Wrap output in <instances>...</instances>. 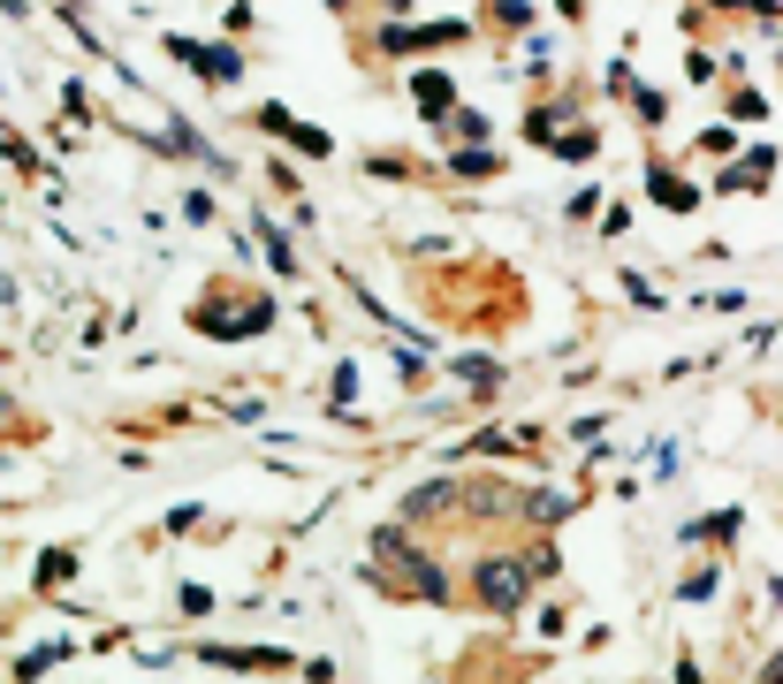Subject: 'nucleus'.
Returning <instances> with one entry per match:
<instances>
[{
  "label": "nucleus",
  "mask_w": 783,
  "mask_h": 684,
  "mask_svg": "<svg viewBox=\"0 0 783 684\" xmlns=\"http://www.w3.org/2000/svg\"><path fill=\"white\" fill-rule=\"evenodd\" d=\"M525 563H494V578H479V601H494V609H510L517 593H525V578H517Z\"/></svg>",
  "instance_id": "f257e3e1"
}]
</instances>
